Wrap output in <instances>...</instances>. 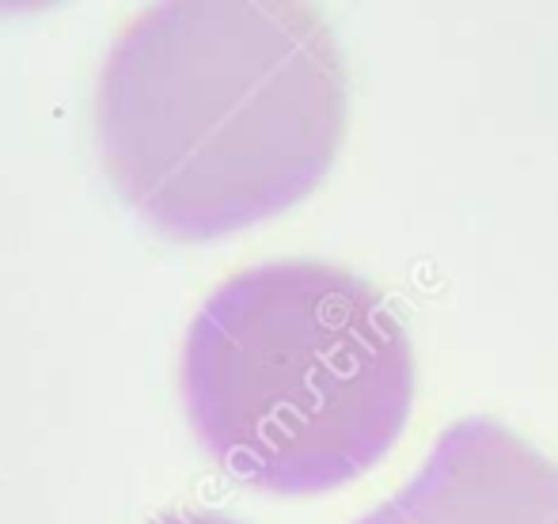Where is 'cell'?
Returning a JSON list of instances; mask_svg holds the SVG:
<instances>
[{
  "label": "cell",
  "mask_w": 558,
  "mask_h": 524,
  "mask_svg": "<svg viewBox=\"0 0 558 524\" xmlns=\"http://www.w3.org/2000/svg\"><path fill=\"white\" fill-rule=\"evenodd\" d=\"M148 524H243L235 517H225V513H209V510H175V513H160Z\"/></svg>",
  "instance_id": "4"
},
{
  "label": "cell",
  "mask_w": 558,
  "mask_h": 524,
  "mask_svg": "<svg viewBox=\"0 0 558 524\" xmlns=\"http://www.w3.org/2000/svg\"><path fill=\"white\" fill-rule=\"evenodd\" d=\"M179 388L228 475L270 495H324L365 475L407 429L414 346L373 281L319 259H270L206 296Z\"/></svg>",
  "instance_id": "2"
},
{
  "label": "cell",
  "mask_w": 558,
  "mask_h": 524,
  "mask_svg": "<svg viewBox=\"0 0 558 524\" xmlns=\"http://www.w3.org/2000/svg\"><path fill=\"white\" fill-rule=\"evenodd\" d=\"M342 137V50L312 4H148L99 65V160L163 236L270 221L324 183Z\"/></svg>",
  "instance_id": "1"
},
{
  "label": "cell",
  "mask_w": 558,
  "mask_h": 524,
  "mask_svg": "<svg viewBox=\"0 0 558 524\" xmlns=\"http://www.w3.org/2000/svg\"><path fill=\"white\" fill-rule=\"evenodd\" d=\"M353 524H558V460L471 414L445 426L418 472Z\"/></svg>",
  "instance_id": "3"
}]
</instances>
